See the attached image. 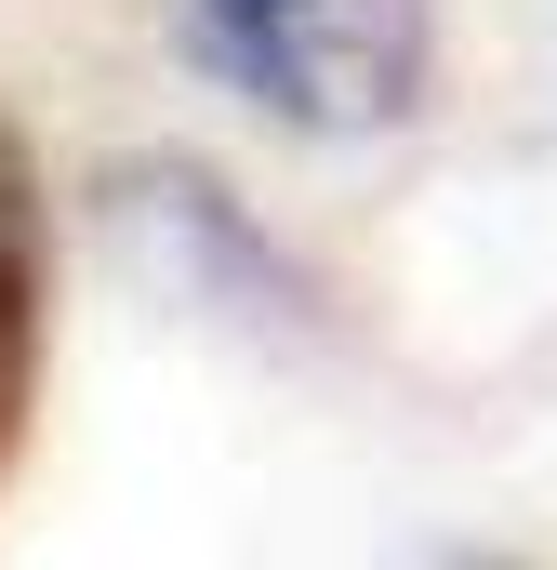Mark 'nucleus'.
Wrapping results in <instances>:
<instances>
[{
    "label": "nucleus",
    "mask_w": 557,
    "mask_h": 570,
    "mask_svg": "<svg viewBox=\"0 0 557 570\" xmlns=\"http://www.w3.org/2000/svg\"><path fill=\"white\" fill-rule=\"evenodd\" d=\"M199 67L278 134L359 146L424 107V0H186Z\"/></svg>",
    "instance_id": "1"
},
{
    "label": "nucleus",
    "mask_w": 557,
    "mask_h": 570,
    "mask_svg": "<svg viewBox=\"0 0 557 570\" xmlns=\"http://www.w3.org/2000/svg\"><path fill=\"white\" fill-rule=\"evenodd\" d=\"M40 345H53V239H40V186L0 146V478L27 451V399H40Z\"/></svg>",
    "instance_id": "2"
}]
</instances>
